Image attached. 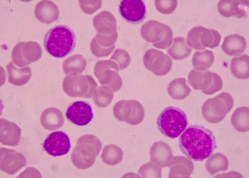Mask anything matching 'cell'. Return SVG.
<instances>
[{"label":"cell","mask_w":249,"mask_h":178,"mask_svg":"<svg viewBox=\"0 0 249 178\" xmlns=\"http://www.w3.org/2000/svg\"><path fill=\"white\" fill-rule=\"evenodd\" d=\"M169 178H190L195 170L193 162L184 156L173 157L170 162Z\"/></svg>","instance_id":"20"},{"label":"cell","mask_w":249,"mask_h":178,"mask_svg":"<svg viewBox=\"0 0 249 178\" xmlns=\"http://www.w3.org/2000/svg\"><path fill=\"white\" fill-rule=\"evenodd\" d=\"M191 53L192 49L188 47L184 37L175 38L173 45L167 50V53L170 57L178 61L187 59Z\"/></svg>","instance_id":"30"},{"label":"cell","mask_w":249,"mask_h":178,"mask_svg":"<svg viewBox=\"0 0 249 178\" xmlns=\"http://www.w3.org/2000/svg\"><path fill=\"white\" fill-rule=\"evenodd\" d=\"M1 170L8 175H15L27 164L25 157L14 150L1 148Z\"/></svg>","instance_id":"15"},{"label":"cell","mask_w":249,"mask_h":178,"mask_svg":"<svg viewBox=\"0 0 249 178\" xmlns=\"http://www.w3.org/2000/svg\"><path fill=\"white\" fill-rule=\"evenodd\" d=\"M76 44L74 32L65 25L52 27L44 37V44L46 51L56 59L65 57L71 53Z\"/></svg>","instance_id":"2"},{"label":"cell","mask_w":249,"mask_h":178,"mask_svg":"<svg viewBox=\"0 0 249 178\" xmlns=\"http://www.w3.org/2000/svg\"><path fill=\"white\" fill-rule=\"evenodd\" d=\"M234 105L230 93H221L215 98L207 99L201 107L203 117L211 124H219L225 119Z\"/></svg>","instance_id":"5"},{"label":"cell","mask_w":249,"mask_h":178,"mask_svg":"<svg viewBox=\"0 0 249 178\" xmlns=\"http://www.w3.org/2000/svg\"><path fill=\"white\" fill-rule=\"evenodd\" d=\"M7 70L9 82L17 87L25 85L32 77V70L29 67L18 69L14 65L13 63L10 62L7 66Z\"/></svg>","instance_id":"26"},{"label":"cell","mask_w":249,"mask_h":178,"mask_svg":"<svg viewBox=\"0 0 249 178\" xmlns=\"http://www.w3.org/2000/svg\"><path fill=\"white\" fill-rule=\"evenodd\" d=\"M110 60L114 61L118 64L119 70H125L130 64V55L127 51L124 50H115Z\"/></svg>","instance_id":"39"},{"label":"cell","mask_w":249,"mask_h":178,"mask_svg":"<svg viewBox=\"0 0 249 178\" xmlns=\"http://www.w3.org/2000/svg\"><path fill=\"white\" fill-rule=\"evenodd\" d=\"M249 55L243 54L237 57L233 58L231 61V71L233 76L241 80L248 79Z\"/></svg>","instance_id":"33"},{"label":"cell","mask_w":249,"mask_h":178,"mask_svg":"<svg viewBox=\"0 0 249 178\" xmlns=\"http://www.w3.org/2000/svg\"><path fill=\"white\" fill-rule=\"evenodd\" d=\"M36 19L44 24H51L59 17L58 7L51 1H41L36 4L35 10Z\"/></svg>","instance_id":"22"},{"label":"cell","mask_w":249,"mask_h":178,"mask_svg":"<svg viewBox=\"0 0 249 178\" xmlns=\"http://www.w3.org/2000/svg\"><path fill=\"white\" fill-rule=\"evenodd\" d=\"M157 10L163 15L173 13L178 7L177 0H158L155 1Z\"/></svg>","instance_id":"40"},{"label":"cell","mask_w":249,"mask_h":178,"mask_svg":"<svg viewBox=\"0 0 249 178\" xmlns=\"http://www.w3.org/2000/svg\"><path fill=\"white\" fill-rule=\"evenodd\" d=\"M93 25L99 35L110 36L117 32L116 19L107 11H103L93 18Z\"/></svg>","instance_id":"21"},{"label":"cell","mask_w":249,"mask_h":178,"mask_svg":"<svg viewBox=\"0 0 249 178\" xmlns=\"http://www.w3.org/2000/svg\"><path fill=\"white\" fill-rule=\"evenodd\" d=\"M113 115L118 121L136 125L143 121L144 110L142 104L135 100H122L115 104Z\"/></svg>","instance_id":"8"},{"label":"cell","mask_w":249,"mask_h":178,"mask_svg":"<svg viewBox=\"0 0 249 178\" xmlns=\"http://www.w3.org/2000/svg\"><path fill=\"white\" fill-rule=\"evenodd\" d=\"M118 64L112 60H104L96 63L94 74L103 86L110 87L114 92L118 91L123 86Z\"/></svg>","instance_id":"9"},{"label":"cell","mask_w":249,"mask_h":178,"mask_svg":"<svg viewBox=\"0 0 249 178\" xmlns=\"http://www.w3.org/2000/svg\"><path fill=\"white\" fill-rule=\"evenodd\" d=\"M249 109L242 107L236 108L231 119L232 125L240 133H247L249 130Z\"/></svg>","instance_id":"32"},{"label":"cell","mask_w":249,"mask_h":178,"mask_svg":"<svg viewBox=\"0 0 249 178\" xmlns=\"http://www.w3.org/2000/svg\"><path fill=\"white\" fill-rule=\"evenodd\" d=\"M81 10L87 15H93L102 6L101 1H78Z\"/></svg>","instance_id":"41"},{"label":"cell","mask_w":249,"mask_h":178,"mask_svg":"<svg viewBox=\"0 0 249 178\" xmlns=\"http://www.w3.org/2000/svg\"><path fill=\"white\" fill-rule=\"evenodd\" d=\"M167 91L170 97L181 101L187 99L190 96L191 89L187 86L185 78H178L169 84Z\"/></svg>","instance_id":"27"},{"label":"cell","mask_w":249,"mask_h":178,"mask_svg":"<svg viewBox=\"0 0 249 178\" xmlns=\"http://www.w3.org/2000/svg\"><path fill=\"white\" fill-rule=\"evenodd\" d=\"M19 177H40L41 178V175L36 169L34 168H27L24 173H21Z\"/></svg>","instance_id":"43"},{"label":"cell","mask_w":249,"mask_h":178,"mask_svg":"<svg viewBox=\"0 0 249 178\" xmlns=\"http://www.w3.org/2000/svg\"><path fill=\"white\" fill-rule=\"evenodd\" d=\"M142 37L160 50H166L173 42V32L167 24L155 20H150L142 25L141 30Z\"/></svg>","instance_id":"6"},{"label":"cell","mask_w":249,"mask_h":178,"mask_svg":"<svg viewBox=\"0 0 249 178\" xmlns=\"http://www.w3.org/2000/svg\"><path fill=\"white\" fill-rule=\"evenodd\" d=\"M0 139L2 145L17 146L21 139V129L15 123L1 119L0 121Z\"/></svg>","instance_id":"19"},{"label":"cell","mask_w":249,"mask_h":178,"mask_svg":"<svg viewBox=\"0 0 249 178\" xmlns=\"http://www.w3.org/2000/svg\"><path fill=\"white\" fill-rule=\"evenodd\" d=\"M42 50L41 46L35 41L19 42L12 51L13 62L19 67L28 66L41 59Z\"/></svg>","instance_id":"10"},{"label":"cell","mask_w":249,"mask_h":178,"mask_svg":"<svg viewBox=\"0 0 249 178\" xmlns=\"http://www.w3.org/2000/svg\"><path fill=\"white\" fill-rule=\"evenodd\" d=\"M121 16L127 22L138 24L143 21L146 16V7L141 0H124L119 6Z\"/></svg>","instance_id":"14"},{"label":"cell","mask_w":249,"mask_h":178,"mask_svg":"<svg viewBox=\"0 0 249 178\" xmlns=\"http://www.w3.org/2000/svg\"><path fill=\"white\" fill-rule=\"evenodd\" d=\"M181 135V151L188 159L196 162L208 159L216 148L214 135L211 130L200 125H190Z\"/></svg>","instance_id":"1"},{"label":"cell","mask_w":249,"mask_h":178,"mask_svg":"<svg viewBox=\"0 0 249 178\" xmlns=\"http://www.w3.org/2000/svg\"><path fill=\"white\" fill-rule=\"evenodd\" d=\"M206 162V169L212 176L228 170L230 162L225 155L216 153L210 156Z\"/></svg>","instance_id":"28"},{"label":"cell","mask_w":249,"mask_h":178,"mask_svg":"<svg viewBox=\"0 0 249 178\" xmlns=\"http://www.w3.org/2000/svg\"><path fill=\"white\" fill-rule=\"evenodd\" d=\"M204 28V27H195L189 32L186 42L190 48L195 50H205V49L201 46L199 41L201 32Z\"/></svg>","instance_id":"37"},{"label":"cell","mask_w":249,"mask_h":178,"mask_svg":"<svg viewBox=\"0 0 249 178\" xmlns=\"http://www.w3.org/2000/svg\"><path fill=\"white\" fill-rule=\"evenodd\" d=\"M192 66L195 70L205 71L211 68L214 62V54L210 50L196 52L192 57Z\"/></svg>","instance_id":"31"},{"label":"cell","mask_w":249,"mask_h":178,"mask_svg":"<svg viewBox=\"0 0 249 178\" xmlns=\"http://www.w3.org/2000/svg\"><path fill=\"white\" fill-rule=\"evenodd\" d=\"M143 64L145 68L154 74L162 76L171 71L173 60L160 51L150 49L144 53Z\"/></svg>","instance_id":"11"},{"label":"cell","mask_w":249,"mask_h":178,"mask_svg":"<svg viewBox=\"0 0 249 178\" xmlns=\"http://www.w3.org/2000/svg\"><path fill=\"white\" fill-rule=\"evenodd\" d=\"M150 160L160 168H167L173 159V150L170 145L163 141L155 142L150 152Z\"/></svg>","instance_id":"18"},{"label":"cell","mask_w":249,"mask_h":178,"mask_svg":"<svg viewBox=\"0 0 249 178\" xmlns=\"http://www.w3.org/2000/svg\"><path fill=\"white\" fill-rule=\"evenodd\" d=\"M247 40L238 34L229 35L224 40L221 50L230 56L237 57L241 56L247 49Z\"/></svg>","instance_id":"23"},{"label":"cell","mask_w":249,"mask_h":178,"mask_svg":"<svg viewBox=\"0 0 249 178\" xmlns=\"http://www.w3.org/2000/svg\"><path fill=\"white\" fill-rule=\"evenodd\" d=\"M157 124L163 136L169 139H175L187 128L188 119L182 109L170 107L164 108L161 112Z\"/></svg>","instance_id":"4"},{"label":"cell","mask_w":249,"mask_h":178,"mask_svg":"<svg viewBox=\"0 0 249 178\" xmlns=\"http://www.w3.org/2000/svg\"><path fill=\"white\" fill-rule=\"evenodd\" d=\"M97 87L96 81L89 75H68L63 81L64 92L72 98L89 99Z\"/></svg>","instance_id":"7"},{"label":"cell","mask_w":249,"mask_h":178,"mask_svg":"<svg viewBox=\"0 0 249 178\" xmlns=\"http://www.w3.org/2000/svg\"><path fill=\"white\" fill-rule=\"evenodd\" d=\"M102 149L101 141L94 135L87 134L78 139L71 154V160L77 168L87 170L93 166Z\"/></svg>","instance_id":"3"},{"label":"cell","mask_w":249,"mask_h":178,"mask_svg":"<svg viewBox=\"0 0 249 178\" xmlns=\"http://www.w3.org/2000/svg\"><path fill=\"white\" fill-rule=\"evenodd\" d=\"M43 148L53 157L65 156L71 150L70 139L64 132H53L44 141Z\"/></svg>","instance_id":"12"},{"label":"cell","mask_w":249,"mask_h":178,"mask_svg":"<svg viewBox=\"0 0 249 178\" xmlns=\"http://www.w3.org/2000/svg\"><path fill=\"white\" fill-rule=\"evenodd\" d=\"M217 9L219 13L224 18H246L248 16L249 1L221 0L218 2Z\"/></svg>","instance_id":"17"},{"label":"cell","mask_w":249,"mask_h":178,"mask_svg":"<svg viewBox=\"0 0 249 178\" xmlns=\"http://www.w3.org/2000/svg\"><path fill=\"white\" fill-rule=\"evenodd\" d=\"M124 159V152L122 149L115 145H106L103 150L101 159L107 165H118Z\"/></svg>","instance_id":"34"},{"label":"cell","mask_w":249,"mask_h":178,"mask_svg":"<svg viewBox=\"0 0 249 178\" xmlns=\"http://www.w3.org/2000/svg\"><path fill=\"white\" fill-rule=\"evenodd\" d=\"M114 91L107 86L97 87L93 94V100L97 107L106 108L111 104Z\"/></svg>","instance_id":"35"},{"label":"cell","mask_w":249,"mask_h":178,"mask_svg":"<svg viewBox=\"0 0 249 178\" xmlns=\"http://www.w3.org/2000/svg\"><path fill=\"white\" fill-rule=\"evenodd\" d=\"M87 64V60L82 55H73L64 61L63 70L65 74L78 75L85 71Z\"/></svg>","instance_id":"29"},{"label":"cell","mask_w":249,"mask_h":178,"mask_svg":"<svg viewBox=\"0 0 249 178\" xmlns=\"http://www.w3.org/2000/svg\"><path fill=\"white\" fill-rule=\"evenodd\" d=\"M221 36L217 31L208 30L204 27L199 37L201 46L204 49H214L220 44Z\"/></svg>","instance_id":"36"},{"label":"cell","mask_w":249,"mask_h":178,"mask_svg":"<svg viewBox=\"0 0 249 178\" xmlns=\"http://www.w3.org/2000/svg\"><path fill=\"white\" fill-rule=\"evenodd\" d=\"M222 88L223 82L220 76L217 73H213V82H212L211 87L207 90H204L203 93L204 94L208 95V96H212L216 92L219 91Z\"/></svg>","instance_id":"42"},{"label":"cell","mask_w":249,"mask_h":178,"mask_svg":"<svg viewBox=\"0 0 249 178\" xmlns=\"http://www.w3.org/2000/svg\"><path fill=\"white\" fill-rule=\"evenodd\" d=\"M66 115L71 123L79 126H85L93 119V112L90 104L82 101L71 104Z\"/></svg>","instance_id":"13"},{"label":"cell","mask_w":249,"mask_h":178,"mask_svg":"<svg viewBox=\"0 0 249 178\" xmlns=\"http://www.w3.org/2000/svg\"><path fill=\"white\" fill-rule=\"evenodd\" d=\"M213 82V73L209 71H199L192 70L188 75V83L195 90H207L211 87Z\"/></svg>","instance_id":"25"},{"label":"cell","mask_w":249,"mask_h":178,"mask_svg":"<svg viewBox=\"0 0 249 178\" xmlns=\"http://www.w3.org/2000/svg\"><path fill=\"white\" fill-rule=\"evenodd\" d=\"M140 176L144 178H162V170L160 167L153 163V162L144 164L138 170Z\"/></svg>","instance_id":"38"},{"label":"cell","mask_w":249,"mask_h":178,"mask_svg":"<svg viewBox=\"0 0 249 178\" xmlns=\"http://www.w3.org/2000/svg\"><path fill=\"white\" fill-rule=\"evenodd\" d=\"M41 125L49 130L61 128L64 124V118L61 110L56 108H49L43 111L41 116Z\"/></svg>","instance_id":"24"},{"label":"cell","mask_w":249,"mask_h":178,"mask_svg":"<svg viewBox=\"0 0 249 178\" xmlns=\"http://www.w3.org/2000/svg\"><path fill=\"white\" fill-rule=\"evenodd\" d=\"M118 39V32L110 36L97 34L90 42V48L92 53L98 58L108 56L115 48V42Z\"/></svg>","instance_id":"16"}]
</instances>
